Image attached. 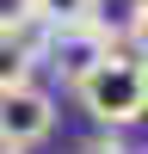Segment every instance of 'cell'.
<instances>
[{
  "label": "cell",
  "instance_id": "6da1fadb",
  "mask_svg": "<svg viewBox=\"0 0 148 154\" xmlns=\"http://www.w3.org/2000/svg\"><path fill=\"white\" fill-rule=\"evenodd\" d=\"M74 105L93 117V130H136V123L148 117V62L136 56L130 43H117L99 68H86L80 80L68 86Z\"/></svg>",
  "mask_w": 148,
  "mask_h": 154
},
{
  "label": "cell",
  "instance_id": "7a4b0ae2",
  "mask_svg": "<svg viewBox=\"0 0 148 154\" xmlns=\"http://www.w3.org/2000/svg\"><path fill=\"white\" fill-rule=\"evenodd\" d=\"M56 123H62V105H56V93H49L43 80H25V86H12V93H0V148L6 154L43 148L49 136H56Z\"/></svg>",
  "mask_w": 148,
  "mask_h": 154
},
{
  "label": "cell",
  "instance_id": "3957f363",
  "mask_svg": "<svg viewBox=\"0 0 148 154\" xmlns=\"http://www.w3.org/2000/svg\"><path fill=\"white\" fill-rule=\"evenodd\" d=\"M111 37L99 31V25H68V31H43V68L56 74L62 86H74L86 68H99V62L111 56Z\"/></svg>",
  "mask_w": 148,
  "mask_h": 154
},
{
  "label": "cell",
  "instance_id": "277c9868",
  "mask_svg": "<svg viewBox=\"0 0 148 154\" xmlns=\"http://www.w3.org/2000/svg\"><path fill=\"white\" fill-rule=\"evenodd\" d=\"M37 68H43V25H31V31H0V93L37 80Z\"/></svg>",
  "mask_w": 148,
  "mask_h": 154
},
{
  "label": "cell",
  "instance_id": "5b68a950",
  "mask_svg": "<svg viewBox=\"0 0 148 154\" xmlns=\"http://www.w3.org/2000/svg\"><path fill=\"white\" fill-rule=\"evenodd\" d=\"M142 19H148V0H93V25L111 43H130Z\"/></svg>",
  "mask_w": 148,
  "mask_h": 154
},
{
  "label": "cell",
  "instance_id": "8992f818",
  "mask_svg": "<svg viewBox=\"0 0 148 154\" xmlns=\"http://www.w3.org/2000/svg\"><path fill=\"white\" fill-rule=\"evenodd\" d=\"M37 25H43V31L93 25V0H37Z\"/></svg>",
  "mask_w": 148,
  "mask_h": 154
},
{
  "label": "cell",
  "instance_id": "52a82bcc",
  "mask_svg": "<svg viewBox=\"0 0 148 154\" xmlns=\"http://www.w3.org/2000/svg\"><path fill=\"white\" fill-rule=\"evenodd\" d=\"M37 25V0H0V31H31Z\"/></svg>",
  "mask_w": 148,
  "mask_h": 154
},
{
  "label": "cell",
  "instance_id": "ba28073f",
  "mask_svg": "<svg viewBox=\"0 0 148 154\" xmlns=\"http://www.w3.org/2000/svg\"><path fill=\"white\" fill-rule=\"evenodd\" d=\"M74 154H136V148H130V142H123V136H117V130H99V136H93V142H80V148H74Z\"/></svg>",
  "mask_w": 148,
  "mask_h": 154
},
{
  "label": "cell",
  "instance_id": "9c48e42d",
  "mask_svg": "<svg viewBox=\"0 0 148 154\" xmlns=\"http://www.w3.org/2000/svg\"><path fill=\"white\" fill-rule=\"evenodd\" d=\"M130 49H136V56H142V62H148V19H142V25H136V37H130Z\"/></svg>",
  "mask_w": 148,
  "mask_h": 154
}]
</instances>
